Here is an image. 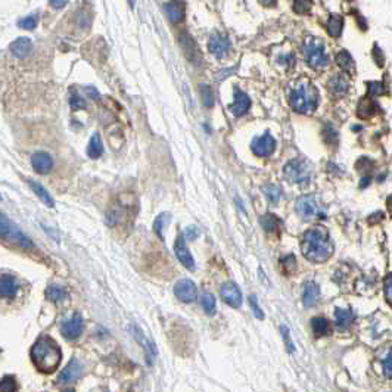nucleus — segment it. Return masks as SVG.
Instances as JSON below:
<instances>
[{
    "instance_id": "nucleus-17",
    "label": "nucleus",
    "mask_w": 392,
    "mask_h": 392,
    "mask_svg": "<svg viewBox=\"0 0 392 392\" xmlns=\"http://www.w3.org/2000/svg\"><path fill=\"white\" fill-rule=\"evenodd\" d=\"M162 6L171 22L178 24L184 19V3L183 2H167Z\"/></svg>"
},
{
    "instance_id": "nucleus-26",
    "label": "nucleus",
    "mask_w": 392,
    "mask_h": 392,
    "mask_svg": "<svg viewBox=\"0 0 392 392\" xmlns=\"http://www.w3.org/2000/svg\"><path fill=\"white\" fill-rule=\"evenodd\" d=\"M102 152H104V144L101 140V136L97 133H94L90 139L89 146H87V155L91 160H96L102 155Z\"/></svg>"
},
{
    "instance_id": "nucleus-31",
    "label": "nucleus",
    "mask_w": 392,
    "mask_h": 392,
    "mask_svg": "<svg viewBox=\"0 0 392 392\" xmlns=\"http://www.w3.org/2000/svg\"><path fill=\"white\" fill-rule=\"evenodd\" d=\"M46 295H47V298H49L52 303H61V301H64V300H65V297H67V290H65L62 286L52 285V286H49V289H47Z\"/></svg>"
},
{
    "instance_id": "nucleus-46",
    "label": "nucleus",
    "mask_w": 392,
    "mask_h": 392,
    "mask_svg": "<svg viewBox=\"0 0 392 392\" xmlns=\"http://www.w3.org/2000/svg\"><path fill=\"white\" fill-rule=\"evenodd\" d=\"M183 236H184V239H187V240H195L196 237L199 236V230L196 229L195 226H189Z\"/></svg>"
},
{
    "instance_id": "nucleus-45",
    "label": "nucleus",
    "mask_w": 392,
    "mask_h": 392,
    "mask_svg": "<svg viewBox=\"0 0 392 392\" xmlns=\"http://www.w3.org/2000/svg\"><path fill=\"white\" fill-rule=\"evenodd\" d=\"M282 266L285 270H293V268L297 267V264H295V258H293V255H289V257H285V258H282Z\"/></svg>"
},
{
    "instance_id": "nucleus-21",
    "label": "nucleus",
    "mask_w": 392,
    "mask_h": 392,
    "mask_svg": "<svg viewBox=\"0 0 392 392\" xmlns=\"http://www.w3.org/2000/svg\"><path fill=\"white\" fill-rule=\"evenodd\" d=\"M319 297H320V289H319L317 283H314V282H307L305 286H304V305H305L307 308L316 305L317 301H319Z\"/></svg>"
},
{
    "instance_id": "nucleus-20",
    "label": "nucleus",
    "mask_w": 392,
    "mask_h": 392,
    "mask_svg": "<svg viewBox=\"0 0 392 392\" xmlns=\"http://www.w3.org/2000/svg\"><path fill=\"white\" fill-rule=\"evenodd\" d=\"M327 89L332 93L333 97H342L348 93V81L347 78H344L342 75H336V77H332L329 84H327Z\"/></svg>"
},
{
    "instance_id": "nucleus-11",
    "label": "nucleus",
    "mask_w": 392,
    "mask_h": 392,
    "mask_svg": "<svg viewBox=\"0 0 392 392\" xmlns=\"http://www.w3.org/2000/svg\"><path fill=\"white\" fill-rule=\"evenodd\" d=\"M220 295L221 300L233 308H239L242 305V292L234 282H226L221 286Z\"/></svg>"
},
{
    "instance_id": "nucleus-23",
    "label": "nucleus",
    "mask_w": 392,
    "mask_h": 392,
    "mask_svg": "<svg viewBox=\"0 0 392 392\" xmlns=\"http://www.w3.org/2000/svg\"><path fill=\"white\" fill-rule=\"evenodd\" d=\"M133 330H134V336H136V339L140 342V345H142L143 350H144V353H146V361H148L149 364H154V361H155V358H157V350H155V345L144 338V335L140 332V329H139V327H133Z\"/></svg>"
},
{
    "instance_id": "nucleus-1",
    "label": "nucleus",
    "mask_w": 392,
    "mask_h": 392,
    "mask_svg": "<svg viewBox=\"0 0 392 392\" xmlns=\"http://www.w3.org/2000/svg\"><path fill=\"white\" fill-rule=\"evenodd\" d=\"M333 242L326 229L321 226H314L304 233L301 240L303 255L313 263H324L333 254Z\"/></svg>"
},
{
    "instance_id": "nucleus-9",
    "label": "nucleus",
    "mask_w": 392,
    "mask_h": 392,
    "mask_svg": "<svg viewBox=\"0 0 392 392\" xmlns=\"http://www.w3.org/2000/svg\"><path fill=\"white\" fill-rule=\"evenodd\" d=\"M230 46H232V43H230L229 37L221 34V33L211 34L210 40H208V51L218 59H223L229 55Z\"/></svg>"
},
{
    "instance_id": "nucleus-13",
    "label": "nucleus",
    "mask_w": 392,
    "mask_h": 392,
    "mask_svg": "<svg viewBox=\"0 0 392 392\" xmlns=\"http://www.w3.org/2000/svg\"><path fill=\"white\" fill-rule=\"evenodd\" d=\"M61 332L64 335V338H67L68 340H74V339L80 338L81 332H83V319L80 314H74L68 320H65L62 323Z\"/></svg>"
},
{
    "instance_id": "nucleus-47",
    "label": "nucleus",
    "mask_w": 392,
    "mask_h": 392,
    "mask_svg": "<svg viewBox=\"0 0 392 392\" xmlns=\"http://www.w3.org/2000/svg\"><path fill=\"white\" fill-rule=\"evenodd\" d=\"M391 361H392V357H391V353H389V354L386 356V358H385V361H383V370H385V374H386V377H388V379H391L392 377Z\"/></svg>"
},
{
    "instance_id": "nucleus-51",
    "label": "nucleus",
    "mask_w": 392,
    "mask_h": 392,
    "mask_svg": "<svg viewBox=\"0 0 392 392\" xmlns=\"http://www.w3.org/2000/svg\"><path fill=\"white\" fill-rule=\"evenodd\" d=\"M51 6L56 8V9H61L64 6H67V2H51Z\"/></svg>"
},
{
    "instance_id": "nucleus-42",
    "label": "nucleus",
    "mask_w": 392,
    "mask_h": 392,
    "mask_svg": "<svg viewBox=\"0 0 392 392\" xmlns=\"http://www.w3.org/2000/svg\"><path fill=\"white\" fill-rule=\"evenodd\" d=\"M313 3L308 2V0H298V2H293V11L297 12H308L311 9Z\"/></svg>"
},
{
    "instance_id": "nucleus-6",
    "label": "nucleus",
    "mask_w": 392,
    "mask_h": 392,
    "mask_svg": "<svg viewBox=\"0 0 392 392\" xmlns=\"http://www.w3.org/2000/svg\"><path fill=\"white\" fill-rule=\"evenodd\" d=\"M311 165L298 158L289 161L283 168L285 180L292 184H307L311 178Z\"/></svg>"
},
{
    "instance_id": "nucleus-10",
    "label": "nucleus",
    "mask_w": 392,
    "mask_h": 392,
    "mask_svg": "<svg viewBox=\"0 0 392 392\" xmlns=\"http://www.w3.org/2000/svg\"><path fill=\"white\" fill-rule=\"evenodd\" d=\"M174 252H176V257L178 258V261L187 268L190 271H195V260L190 254V251L187 250L186 247V239L183 236V233H180L174 242Z\"/></svg>"
},
{
    "instance_id": "nucleus-40",
    "label": "nucleus",
    "mask_w": 392,
    "mask_h": 392,
    "mask_svg": "<svg viewBox=\"0 0 392 392\" xmlns=\"http://www.w3.org/2000/svg\"><path fill=\"white\" fill-rule=\"evenodd\" d=\"M70 105H71L72 109H83V108H86V102H84V99H81L80 97V94L78 93H71V97H70Z\"/></svg>"
},
{
    "instance_id": "nucleus-30",
    "label": "nucleus",
    "mask_w": 392,
    "mask_h": 392,
    "mask_svg": "<svg viewBox=\"0 0 392 392\" xmlns=\"http://www.w3.org/2000/svg\"><path fill=\"white\" fill-rule=\"evenodd\" d=\"M336 62L338 65L345 70V71H354V61L351 58V55L348 54L347 51H340L338 55H336Z\"/></svg>"
},
{
    "instance_id": "nucleus-34",
    "label": "nucleus",
    "mask_w": 392,
    "mask_h": 392,
    "mask_svg": "<svg viewBox=\"0 0 392 392\" xmlns=\"http://www.w3.org/2000/svg\"><path fill=\"white\" fill-rule=\"evenodd\" d=\"M170 220V214L168 213H162L157 218H155V223H154V230L155 233L160 236L161 239H164V227L167 226V221Z\"/></svg>"
},
{
    "instance_id": "nucleus-25",
    "label": "nucleus",
    "mask_w": 392,
    "mask_h": 392,
    "mask_svg": "<svg viewBox=\"0 0 392 392\" xmlns=\"http://www.w3.org/2000/svg\"><path fill=\"white\" fill-rule=\"evenodd\" d=\"M326 30L332 37H339L342 34V30H344V18L338 14H332L327 19Z\"/></svg>"
},
{
    "instance_id": "nucleus-41",
    "label": "nucleus",
    "mask_w": 392,
    "mask_h": 392,
    "mask_svg": "<svg viewBox=\"0 0 392 392\" xmlns=\"http://www.w3.org/2000/svg\"><path fill=\"white\" fill-rule=\"evenodd\" d=\"M383 290H385V297H386V301L391 305L392 304V276L388 274L385 282H383Z\"/></svg>"
},
{
    "instance_id": "nucleus-2",
    "label": "nucleus",
    "mask_w": 392,
    "mask_h": 392,
    "mask_svg": "<svg viewBox=\"0 0 392 392\" xmlns=\"http://www.w3.org/2000/svg\"><path fill=\"white\" fill-rule=\"evenodd\" d=\"M31 358L40 372L52 373L62 360V353L54 339L44 336L38 339L31 348Z\"/></svg>"
},
{
    "instance_id": "nucleus-43",
    "label": "nucleus",
    "mask_w": 392,
    "mask_h": 392,
    "mask_svg": "<svg viewBox=\"0 0 392 392\" xmlns=\"http://www.w3.org/2000/svg\"><path fill=\"white\" fill-rule=\"evenodd\" d=\"M367 87H369V93H370V94H383V91H385L383 83H380V81L367 83Z\"/></svg>"
},
{
    "instance_id": "nucleus-44",
    "label": "nucleus",
    "mask_w": 392,
    "mask_h": 392,
    "mask_svg": "<svg viewBox=\"0 0 392 392\" xmlns=\"http://www.w3.org/2000/svg\"><path fill=\"white\" fill-rule=\"evenodd\" d=\"M280 329H282V336H283V339H285L286 350H287L289 353H293V351H295V347H293L292 339H290V335H289V329H287L286 326H282Z\"/></svg>"
},
{
    "instance_id": "nucleus-15",
    "label": "nucleus",
    "mask_w": 392,
    "mask_h": 392,
    "mask_svg": "<svg viewBox=\"0 0 392 392\" xmlns=\"http://www.w3.org/2000/svg\"><path fill=\"white\" fill-rule=\"evenodd\" d=\"M229 108H230V111H232V114L234 117L245 115L251 108L250 96L245 91H242L239 87H234V101H233V104Z\"/></svg>"
},
{
    "instance_id": "nucleus-24",
    "label": "nucleus",
    "mask_w": 392,
    "mask_h": 392,
    "mask_svg": "<svg viewBox=\"0 0 392 392\" xmlns=\"http://www.w3.org/2000/svg\"><path fill=\"white\" fill-rule=\"evenodd\" d=\"M354 320V314L350 308H336L335 310V323L339 329H348Z\"/></svg>"
},
{
    "instance_id": "nucleus-8",
    "label": "nucleus",
    "mask_w": 392,
    "mask_h": 392,
    "mask_svg": "<svg viewBox=\"0 0 392 392\" xmlns=\"http://www.w3.org/2000/svg\"><path fill=\"white\" fill-rule=\"evenodd\" d=\"M251 149L257 157H261V158L270 157L276 149V140L268 131H266L263 136L254 137V140L251 143Z\"/></svg>"
},
{
    "instance_id": "nucleus-38",
    "label": "nucleus",
    "mask_w": 392,
    "mask_h": 392,
    "mask_svg": "<svg viewBox=\"0 0 392 392\" xmlns=\"http://www.w3.org/2000/svg\"><path fill=\"white\" fill-rule=\"evenodd\" d=\"M250 304H251L252 311H254V316H255L258 320H263V319H264V313H263V310L260 308V305H258V298H257L255 295H251L250 297Z\"/></svg>"
},
{
    "instance_id": "nucleus-53",
    "label": "nucleus",
    "mask_w": 392,
    "mask_h": 392,
    "mask_svg": "<svg viewBox=\"0 0 392 392\" xmlns=\"http://www.w3.org/2000/svg\"><path fill=\"white\" fill-rule=\"evenodd\" d=\"M62 392H75L74 389H65V391H62Z\"/></svg>"
},
{
    "instance_id": "nucleus-50",
    "label": "nucleus",
    "mask_w": 392,
    "mask_h": 392,
    "mask_svg": "<svg viewBox=\"0 0 392 392\" xmlns=\"http://www.w3.org/2000/svg\"><path fill=\"white\" fill-rule=\"evenodd\" d=\"M370 181H372V176H370V174H366V176H363L361 181H360V187H361V189L367 187Z\"/></svg>"
},
{
    "instance_id": "nucleus-7",
    "label": "nucleus",
    "mask_w": 392,
    "mask_h": 392,
    "mask_svg": "<svg viewBox=\"0 0 392 392\" xmlns=\"http://www.w3.org/2000/svg\"><path fill=\"white\" fill-rule=\"evenodd\" d=\"M0 237H6L22 248L33 247V242L30 240V237L2 213H0Z\"/></svg>"
},
{
    "instance_id": "nucleus-52",
    "label": "nucleus",
    "mask_w": 392,
    "mask_h": 392,
    "mask_svg": "<svg viewBox=\"0 0 392 392\" xmlns=\"http://www.w3.org/2000/svg\"><path fill=\"white\" fill-rule=\"evenodd\" d=\"M87 91H90V96L93 97V99H96V97H99V94H97V91L93 89V87H87Z\"/></svg>"
},
{
    "instance_id": "nucleus-18",
    "label": "nucleus",
    "mask_w": 392,
    "mask_h": 392,
    "mask_svg": "<svg viewBox=\"0 0 392 392\" xmlns=\"http://www.w3.org/2000/svg\"><path fill=\"white\" fill-rule=\"evenodd\" d=\"M18 292V282L11 274H3L0 277V297L2 298H12Z\"/></svg>"
},
{
    "instance_id": "nucleus-14",
    "label": "nucleus",
    "mask_w": 392,
    "mask_h": 392,
    "mask_svg": "<svg viewBox=\"0 0 392 392\" xmlns=\"http://www.w3.org/2000/svg\"><path fill=\"white\" fill-rule=\"evenodd\" d=\"M81 373H83V366L80 364V361L77 358H72L71 361L68 363V366L59 373L58 382L62 383V385H70L72 382L78 380Z\"/></svg>"
},
{
    "instance_id": "nucleus-5",
    "label": "nucleus",
    "mask_w": 392,
    "mask_h": 392,
    "mask_svg": "<svg viewBox=\"0 0 392 392\" xmlns=\"http://www.w3.org/2000/svg\"><path fill=\"white\" fill-rule=\"evenodd\" d=\"M304 54L307 64L313 70H321L327 65L329 59L324 51V43L317 37H308L304 44Z\"/></svg>"
},
{
    "instance_id": "nucleus-28",
    "label": "nucleus",
    "mask_w": 392,
    "mask_h": 392,
    "mask_svg": "<svg viewBox=\"0 0 392 392\" xmlns=\"http://www.w3.org/2000/svg\"><path fill=\"white\" fill-rule=\"evenodd\" d=\"M260 223L266 232L274 233L277 232V229L280 226V218H277L274 214H266L260 218Z\"/></svg>"
},
{
    "instance_id": "nucleus-3",
    "label": "nucleus",
    "mask_w": 392,
    "mask_h": 392,
    "mask_svg": "<svg viewBox=\"0 0 392 392\" xmlns=\"http://www.w3.org/2000/svg\"><path fill=\"white\" fill-rule=\"evenodd\" d=\"M289 104L292 109L298 114L310 115L316 111L319 105V93L317 89L305 80H300L295 89L289 93Z\"/></svg>"
},
{
    "instance_id": "nucleus-12",
    "label": "nucleus",
    "mask_w": 392,
    "mask_h": 392,
    "mask_svg": "<svg viewBox=\"0 0 392 392\" xmlns=\"http://www.w3.org/2000/svg\"><path fill=\"white\" fill-rule=\"evenodd\" d=\"M174 293L181 303H192L196 300L198 289L190 279H181L174 286Z\"/></svg>"
},
{
    "instance_id": "nucleus-48",
    "label": "nucleus",
    "mask_w": 392,
    "mask_h": 392,
    "mask_svg": "<svg viewBox=\"0 0 392 392\" xmlns=\"http://www.w3.org/2000/svg\"><path fill=\"white\" fill-rule=\"evenodd\" d=\"M373 56H374V59H376V62H377V65H379V67H382V65L385 64V56H383V54L380 52V49H379V46H377V44H374Z\"/></svg>"
},
{
    "instance_id": "nucleus-32",
    "label": "nucleus",
    "mask_w": 392,
    "mask_h": 392,
    "mask_svg": "<svg viewBox=\"0 0 392 392\" xmlns=\"http://www.w3.org/2000/svg\"><path fill=\"white\" fill-rule=\"evenodd\" d=\"M201 305H202V308H204V311H205L207 314H210V316L215 314V307H217V304H215V298L213 293L205 292V293L201 297Z\"/></svg>"
},
{
    "instance_id": "nucleus-36",
    "label": "nucleus",
    "mask_w": 392,
    "mask_h": 392,
    "mask_svg": "<svg viewBox=\"0 0 392 392\" xmlns=\"http://www.w3.org/2000/svg\"><path fill=\"white\" fill-rule=\"evenodd\" d=\"M201 97H202V104L205 105V107L211 108L214 105V94H213V90L210 86H207V84H201Z\"/></svg>"
},
{
    "instance_id": "nucleus-4",
    "label": "nucleus",
    "mask_w": 392,
    "mask_h": 392,
    "mask_svg": "<svg viewBox=\"0 0 392 392\" xmlns=\"http://www.w3.org/2000/svg\"><path fill=\"white\" fill-rule=\"evenodd\" d=\"M295 210L304 220H323L326 218V208L314 195H304L297 199Z\"/></svg>"
},
{
    "instance_id": "nucleus-35",
    "label": "nucleus",
    "mask_w": 392,
    "mask_h": 392,
    "mask_svg": "<svg viewBox=\"0 0 392 392\" xmlns=\"http://www.w3.org/2000/svg\"><path fill=\"white\" fill-rule=\"evenodd\" d=\"M263 192L266 193V196L270 199L271 204H277L279 199H280V195H282L279 186H276V184H267V186H264V187H263Z\"/></svg>"
},
{
    "instance_id": "nucleus-22",
    "label": "nucleus",
    "mask_w": 392,
    "mask_h": 392,
    "mask_svg": "<svg viewBox=\"0 0 392 392\" xmlns=\"http://www.w3.org/2000/svg\"><path fill=\"white\" fill-rule=\"evenodd\" d=\"M11 51H12V54L15 55L17 58L24 59V58H28V56H30L31 51H33V44H31V41H30L28 38L19 37V38H17V40L11 44Z\"/></svg>"
},
{
    "instance_id": "nucleus-39",
    "label": "nucleus",
    "mask_w": 392,
    "mask_h": 392,
    "mask_svg": "<svg viewBox=\"0 0 392 392\" xmlns=\"http://www.w3.org/2000/svg\"><path fill=\"white\" fill-rule=\"evenodd\" d=\"M18 25L21 28H24V30H33V28H36L37 25V17L36 15H30L27 18L21 19Z\"/></svg>"
},
{
    "instance_id": "nucleus-29",
    "label": "nucleus",
    "mask_w": 392,
    "mask_h": 392,
    "mask_svg": "<svg viewBox=\"0 0 392 392\" xmlns=\"http://www.w3.org/2000/svg\"><path fill=\"white\" fill-rule=\"evenodd\" d=\"M30 183V186H31V189H33V192L38 196V199L43 202V204H46L47 207H54L55 202L54 199H52V196L49 195V192L41 186V184H38L36 181H28Z\"/></svg>"
},
{
    "instance_id": "nucleus-37",
    "label": "nucleus",
    "mask_w": 392,
    "mask_h": 392,
    "mask_svg": "<svg viewBox=\"0 0 392 392\" xmlns=\"http://www.w3.org/2000/svg\"><path fill=\"white\" fill-rule=\"evenodd\" d=\"M0 391L2 392H15L17 391V382L12 376H6L0 380Z\"/></svg>"
},
{
    "instance_id": "nucleus-54",
    "label": "nucleus",
    "mask_w": 392,
    "mask_h": 392,
    "mask_svg": "<svg viewBox=\"0 0 392 392\" xmlns=\"http://www.w3.org/2000/svg\"><path fill=\"white\" fill-rule=\"evenodd\" d=\"M130 392H131V391H130Z\"/></svg>"
},
{
    "instance_id": "nucleus-27",
    "label": "nucleus",
    "mask_w": 392,
    "mask_h": 392,
    "mask_svg": "<svg viewBox=\"0 0 392 392\" xmlns=\"http://www.w3.org/2000/svg\"><path fill=\"white\" fill-rule=\"evenodd\" d=\"M376 102L372 101L370 97H364L360 101L358 104V108H357V114L361 117V118H369L374 114V109H376Z\"/></svg>"
},
{
    "instance_id": "nucleus-16",
    "label": "nucleus",
    "mask_w": 392,
    "mask_h": 392,
    "mask_svg": "<svg viewBox=\"0 0 392 392\" xmlns=\"http://www.w3.org/2000/svg\"><path fill=\"white\" fill-rule=\"evenodd\" d=\"M31 164H33V168H34L36 173H38V174H47L52 170L54 161H52V157L47 152H36L31 157Z\"/></svg>"
},
{
    "instance_id": "nucleus-49",
    "label": "nucleus",
    "mask_w": 392,
    "mask_h": 392,
    "mask_svg": "<svg viewBox=\"0 0 392 392\" xmlns=\"http://www.w3.org/2000/svg\"><path fill=\"white\" fill-rule=\"evenodd\" d=\"M383 217H385V215H383V213H380V211H376L373 215H370V217H369V221H370L372 224H376V223H379V221H380Z\"/></svg>"
},
{
    "instance_id": "nucleus-33",
    "label": "nucleus",
    "mask_w": 392,
    "mask_h": 392,
    "mask_svg": "<svg viewBox=\"0 0 392 392\" xmlns=\"http://www.w3.org/2000/svg\"><path fill=\"white\" fill-rule=\"evenodd\" d=\"M311 326H313V330L317 336H323L329 332V321L326 320L324 317H314L311 320Z\"/></svg>"
},
{
    "instance_id": "nucleus-19",
    "label": "nucleus",
    "mask_w": 392,
    "mask_h": 392,
    "mask_svg": "<svg viewBox=\"0 0 392 392\" xmlns=\"http://www.w3.org/2000/svg\"><path fill=\"white\" fill-rule=\"evenodd\" d=\"M180 43H181V51L186 55V58L192 62H196L199 59V52L196 47V41L189 36L187 33H181L180 36Z\"/></svg>"
}]
</instances>
